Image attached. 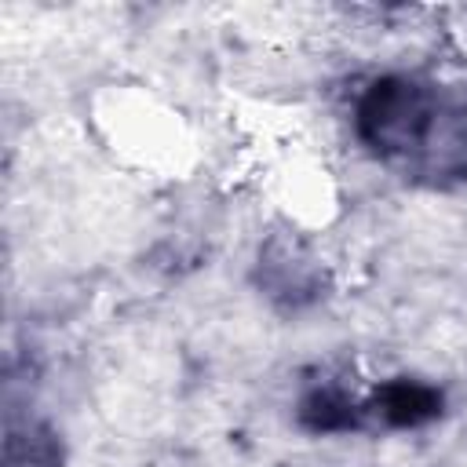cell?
I'll return each mask as SVG.
<instances>
[{
    "label": "cell",
    "mask_w": 467,
    "mask_h": 467,
    "mask_svg": "<svg viewBox=\"0 0 467 467\" xmlns=\"http://www.w3.org/2000/svg\"><path fill=\"white\" fill-rule=\"evenodd\" d=\"M441 91L427 80L390 73L365 88L354 109L358 139L383 161H420L441 113Z\"/></svg>",
    "instance_id": "1"
},
{
    "label": "cell",
    "mask_w": 467,
    "mask_h": 467,
    "mask_svg": "<svg viewBox=\"0 0 467 467\" xmlns=\"http://www.w3.org/2000/svg\"><path fill=\"white\" fill-rule=\"evenodd\" d=\"M255 277H259V288L281 306H306L321 296V285H325L321 263L292 234H274L259 248Z\"/></svg>",
    "instance_id": "2"
},
{
    "label": "cell",
    "mask_w": 467,
    "mask_h": 467,
    "mask_svg": "<svg viewBox=\"0 0 467 467\" xmlns=\"http://www.w3.org/2000/svg\"><path fill=\"white\" fill-rule=\"evenodd\" d=\"M441 390L423 383V379H390L376 390V398L368 401V412L376 420H383L387 427L409 431V427H423L431 420L441 416Z\"/></svg>",
    "instance_id": "3"
},
{
    "label": "cell",
    "mask_w": 467,
    "mask_h": 467,
    "mask_svg": "<svg viewBox=\"0 0 467 467\" xmlns=\"http://www.w3.org/2000/svg\"><path fill=\"white\" fill-rule=\"evenodd\" d=\"M361 412L354 398L339 383H317L299 398V423L310 434H343L361 427Z\"/></svg>",
    "instance_id": "4"
}]
</instances>
